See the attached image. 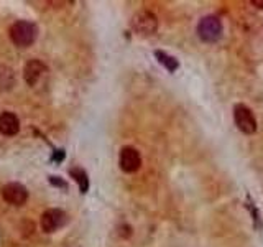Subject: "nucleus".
I'll return each mask as SVG.
<instances>
[{"instance_id":"5","label":"nucleus","mask_w":263,"mask_h":247,"mask_svg":"<svg viewBox=\"0 0 263 247\" xmlns=\"http://www.w3.org/2000/svg\"><path fill=\"white\" fill-rule=\"evenodd\" d=\"M66 222H68V214H66L63 209L51 208V209H46L41 216V229L45 231L46 234L56 233Z\"/></svg>"},{"instance_id":"2","label":"nucleus","mask_w":263,"mask_h":247,"mask_svg":"<svg viewBox=\"0 0 263 247\" xmlns=\"http://www.w3.org/2000/svg\"><path fill=\"white\" fill-rule=\"evenodd\" d=\"M222 32H224V25L221 18L216 17V15H206L197 24V35L206 43H216L217 40H221Z\"/></svg>"},{"instance_id":"14","label":"nucleus","mask_w":263,"mask_h":247,"mask_svg":"<svg viewBox=\"0 0 263 247\" xmlns=\"http://www.w3.org/2000/svg\"><path fill=\"white\" fill-rule=\"evenodd\" d=\"M252 5L258 7V9H263V0H252Z\"/></svg>"},{"instance_id":"12","label":"nucleus","mask_w":263,"mask_h":247,"mask_svg":"<svg viewBox=\"0 0 263 247\" xmlns=\"http://www.w3.org/2000/svg\"><path fill=\"white\" fill-rule=\"evenodd\" d=\"M48 182L51 183V185H53V186H60V188H68V185H66V182H64V179H61L60 176H49L48 178Z\"/></svg>"},{"instance_id":"13","label":"nucleus","mask_w":263,"mask_h":247,"mask_svg":"<svg viewBox=\"0 0 263 247\" xmlns=\"http://www.w3.org/2000/svg\"><path fill=\"white\" fill-rule=\"evenodd\" d=\"M64 150H55L53 152V156H51V160L53 162H56V163H61L63 162V159H64Z\"/></svg>"},{"instance_id":"8","label":"nucleus","mask_w":263,"mask_h":247,"mask_svg":"<svg viewBox=\"0 0 263 247\" xmlns=\"http://www.w3.org/2000/svg\"><path fill=\"white\" fill-rule=\"evenodd\" d=\"M43 73H46V66L43 64L40 59H32L28 61L23 68V78L28 86H35L38 79L43 76Z\"/></svg>"},{"instance_id":"3","label":"nucleus","mask_w":263,"mask_h":247,"mask_svg":"<svg viewBox=\"0 0 263 247\" xmlns=\"http://www.w3.org/2000/svg\"><path fill=\"white\" fill-rule=\"evenodd\" d=\"M233 121H235L239 130L247 133V136H252V133L257 132V119H255L253 112L245 104H235V107H233Z\"/></svg>"},{"instance_id":"4","label":"nucleus","mask_w":263,"mask_h":247,"mask_svg":"<svg viewBox=\"0 0 263 247\" xmlns=\"http://www.w3.org/2000/svg\"><path fill=\"white\" fill-rule=\"evenodd\" d=\"M132 28L134 32H137L138 35H143V36H150L156 32L158 28V20L156 17L148 10H143V12H138L134 18H132Z\"/></svg>"},{"instance_id":"11","label":"nucleus","mask_w":263,"mask_h":247,"mask_svg":"<svg viewBox=\"0 0 263 247\" xmlns=\"http://www.w3.org/2000/svg\"><path fill=\"white\" fill-rule=\"evenodd\" d=\"M69 175L74 178V182L79 185V190H81V193H87V190H89V178H87L86 171L83 168H71Z\"/></svg>"},{"instance_id":"1","label":"nucleus","mask_w":263,"mask_h":247,"mask_svg":"<svg viewBox=\"0 0 263 247\" xmlns=\"http://www.w3.org/2000/svg\"><path fill=\"white\" fill-rule=\"evenodd\" d=\"M36 27L27 20H20L10 27V40L20 48L32 47L36 40Z\"/></svg>"},{"instance_id":"7","label":"nucleus","mask_w":263,"mask_h":247,"mask_svg":"<svg viewBox=\"0 0 263 247\" xmlns=\"http://www.w3.org/2000/svg\"><path fill=\"white\" fill-rule=\"evenodd\" d=\"M2 198L9 205L21 206V205H25L27 199H28V190L25 188L23 185H20V183H9V185L4 186Z\"/></svg>"},{"instance_id":"6","label":"nucleus","mask_w":263,"mask_h":247,"mask_svg":"<svg viewBox=\"0 0 263 247\" xmlns=\"http://www.w3.org/2000/svg\"><path fill=\"white\" fill-rule=\"evenodd\" d=\"M119 165H120V170L125 171V173H135V171H138L142 167V156L137 148L123 147L120 150Z\"/></svg>"},{"instance_id":"10","label":"nucleus","mask_w":263,"mask_h":247,"mask_svg":"<svg viewBox=\"0 0 263 247\" xmlns=\"http://www.w3.org/2000/svg\"><path fill=\"white\" fill-rule=\"evenodd\" d=\"M155 56H156V59H158V63L163 64L165 68H166L168 71H170V73H174V71L178 70L179 63L176 61V58H173V56H170L168 53H165V51H160V50L155 51Z\"/></svg>"},{"instance_id":"9","label":"nucleus","mask_w":263,"mask_h":247,"mask_svg":"<svg viewBox=\"0 0 263 247\" xmlns=\"http://www.w3.org/2000/svg\"><path fill=\"white\" fill-rule=\"evenodd\" d=\"M20 130V121L13 112L5 110L0 114V133H4L7 137L17 136Z\"/></svg>"}]
</instances>
